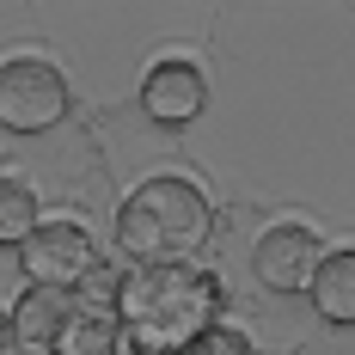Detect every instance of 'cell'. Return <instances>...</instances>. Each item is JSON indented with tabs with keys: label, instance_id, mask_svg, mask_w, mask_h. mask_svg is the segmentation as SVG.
<instances>
[{
	"label": "cell",
	"instance_id": "cell-4",
	"mask_svg": "<svg viewBox=\"0 0 355 355\" xmlns=\"http://www.w3.org/2000/svg\"><path fill=\"white\" fill-rule=\"evenodd\" d=\"M19 251H25L31 282H43V288H86L98 276V245H92V233L80 220H43Z\"/></svg>",
	"mask_w": 355,
	"mask_h": 355
},
{
	"label": "cell",
	"instance_id": "cell-10",
	"mask_svg": "<svg viewBox=\"0 0 355 355\" xmlns=\"http://www.w3.org/2000/svg\"><path fill=\"white\" fill-rule=\"evenodd\" d=\"M37 227H43V220H37V196H31V184L6 172V178H0V245H25Z\"/></svg>",
	"mask_w": 355,
	"mask_h": 355
},
{
	"label": "cell",
	"instance_id": "cell-12",
	"mask_svg": "<svg viewBox=\"0 0 355 355\" xmlns=\"http://www.w3.org/2000/svg\"><path fill=\"white\" fill-rule=\"evenodd\" d=\"M6 355H55V349H31V343H6Z\"/></svg>",
	"mask_w": 355,
	"mask_h": 355
},
{
	"label": "cell",
	"instance_id": "cell-11",
	"mask_svg": "<svg viewBox=\"0 0 355 355\" xmlns=\"http://www.w3.org/2000/svg\"><path fill=\"white\" fill-rule=\"evenodd\" d=\"M184 355H251V343L239 337V331H227V324H214L209 337H202L196 349H184Z\"/></svg>",
	"mask_w": 355,
	"mask_h": 355
},
{
	"label": "cell",
	"instance_id": "cell-7",
	"mask_svg": "<svg viewBox=\"0 0 355 355\" xmlns=\"http://www.w3.org/2000/svg\"><path fill=\"white\" fill-rule=\"evenodd\" d=\"M73 313H80L73 288H43V282H31V294H25V300H19V306L6 313V343H31V349H55Z\"/></svg>",
	"mask_w": 355,
	"mask_h": 355
},
{
	"label": "cell",
	"instance_id": "cell-1",
	"mask_svg": "<svg viewBox=\"0 0 355 355\" xmlns=\"http://www.w3.org/2000/svg\"><path fill=\"white\" fill-rule=\"evenodd\" d=\"M116 313L141 355H184L214 331L220 288L202 263H135L123 276Z\"/></svg>",
	"mask_w": 355,
	"mask_h": 355
},
{
	"label": "cell",
	"instance_id": "cell-6",
	"mask_svg": "<svg viewBox=\"0 0 355 355\" xmlns=\"http://www.w3.org/2000/svg\"><path fill=\"white\" fill-rule=\"evenodd\" d=\"M141 110L153 123H196L202 110H209V73L196 68V62H184V55H166V62H153L141 80Z\"/></svg>",
	"mask_w": 355,
	"mask_h": 355
},
{
	"label": "cell",
	"instance_id": "cell-5",
	"mask_svg": "<svg viewBox=\"0 0 355 355\" xmlns=\"http://www.w3.org/2000/svg\"><path fill=\"white\" fill-rule=\"evenodd\" d=\"M324 251H319V233L306 227V220H276L257 251H251V270H257V282L276 288V294H300V288H313L319 276Z\"/></svg>",
	"mask_w": 355,
	"mask_h": 355
},
{
	"label": "cell",
	"instance_id": "cell-3",
	"mask_svg": "<svg viewBox=\"0 0 355 355\" xmlns=\"http://www.w3.org/2000/svg\"><path fill=\"white\" fill-rule=\"evenodd\" d=\"M68 116V80L43 55H6L0 68V123L12 135H43Z\"/></svg>",
	"mask_w": 355,
	"mask_h": 355
},
{
	"label": "cell",
	"instance_id": "cell-2",
	"mask_svg": "<svg viewBox=\"0 0 355 355\" xmlns=\"http://www.w3.org/2000/svg\"><path fill=\"white\" fill-rule=\"evenodd\" d=\"M214 214L190 178H147L116 209V245L135 263H190L209 239Z\"/></svg>",
	"mask_w": 355,
	"mask_h": 355
},
{
	"label": "cell",
	"instance_id": "cell-9",
	"mask_svg": "<svg viewBox=\"0 0 355 355\" xmlns=\"http://www.w3.org/2000/svg\"><path fill=\"white\" fill-rule=\"evenodd\" d=\"M306 294L324 324H355V251H331Z\"/></svg>",
	"mask_w": 355,
	"mask_h": 355
},
{
	"label": "cell",
	"instance_id": "cell-8",
	"mask_svg": "<svg viewBox=\"0 0 355 355\" xmlns=\"http://www.w3.org/2000/svg\"><path fill=\"white\" fill-rule=\"evenodd\" d=\"M55 355H135V337H129L116 306H80L62 331Z\"/></svg>",
	"mask_w": 355,
	"mask_h": 355
}]
</instances>
